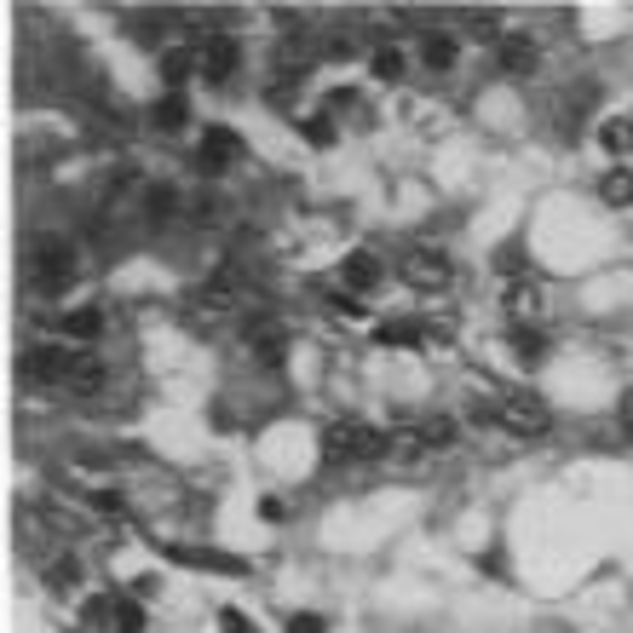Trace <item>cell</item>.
Wrapping results in <instances>:
<instances>
[{"mask_svg":"<svg viewBox=\"0 0 633 633\" xmlns=\"http://www.w3.org/2000/svg\"><path fill=\"white\" fill-rule=\"evenodd\" d=\"M507 305H513L518 317H541V305H547V288H541L536 277H518L513 288H507Z\"/></svg>","mask_w":633,"mask_h":633,"instance_id":"cell-18","label":"cell"},{"mask_svg":"<svg viewBox=\"0 0 633 633\" xmlns=\"http://www.w3.org/2000/svg\"><path fill=\"white\" fill-rule=\"evenodd\" d=\"M104 386H110V363L98 352H81L75 357V375H70V392L81 403H93V398H104Z\"/></svg>","mask_w":633,"mask_h":633,"instance_id":"cell-11","label":"cell"},{"mask_svg":"<svg viewBox=\"0 0 633 633\" xmlns=\"http://www.w3.org/2000/svg\"><path fill=\"white\" fill-rule=\"evenodd\" d=\"M93 501H98V507H104V513H116V507H127V501H121V495H116V490H98V495H93Z\"/></svg>","mask_w":633,"mask_h":633,"instance_id":"cell-36","label":"cell"},{"mask_svg":"<svg viewBox=\"0 0 633 633\" xmlns=\"http://www.w3.org/2000/svg\"><path fill=\"white\" fill-rule=\"evenodd\" d=\"M190 213H196V225H219L225 219V196H196Z\"/></svg>","mask_w":633,"mask_h":633,"instance_id":"cell-30","label":"cell"},{"mask_svg":"<svg viewBox=\"0 0 633 633\" xmlns=\"http://www.w3.org/2000/svg\"><path fill=\"white\" fill-rule=\"evenodd\" d=\"M116 633H144V610H139V599H121V593H116Z\"/></svg>","mask_w":633,"mask_h":633,"instance_id":"cell-29","label":"cell"},{"mask_svg":"<svg viewBox=\"0 0 633 633\" xmlns=\"http://www.w3.org/2000/svg\"><path fill=\"white\" fill-rule=\"evenodd\" d=\"M81 622H87V628L93 633H116V599H87V610H81Z\"/></svg>","mask_w":633,"mask_h":633,"instance_id":"cell-26","label":"cell"},{"mask_svg":"<svg viewBox=\"0 0 633 633\" xmlns=\"http://www.w3.org/2000/svg\"><path fill=\"white\" fill-rule=\"evenodd\" d=\"M421 444L432 449V455H444V449H455V438H461V426H455V415H421Z\"/></svg>","mask_w":633,"mask_h":633,"instance_id":"cell-14","label":"cell"},{"mask_svg":"<svg viewBox=\"0 0 633 633\" xmlns=\"http://www.w3.org/2000/svg\"><path fill=\"white\" fill-rule=\"evenodd\" d=\"M75 357H81V352H70V346H29L24 375L35 380V386H70Z\"/></svg>","mask_w":633,"mask_h":633,"instance_id":"cell-7","label":"cell"},{"mask_svg":"<svg viewBox=\"0 0 633 633\" xmlns=\"http://www.w3.org/2000/svg\"><path fill=\"white\" fill-rule=\"evenodd\" d=\"M495 64H501V75H536L541 70V47H536V35H524V29H507L501 35V47H495Z\"/></svg>","mask_w":633,"mask_h":633,"instance_id":"cell-9","label":"cell"},{"mask_svg":"<svg viewBox=\"0 0 633 633\" xmlns=\"http://www.w3.org/2000/svg\"><path fill=\"white\" fill-rule=\"evenodd\" d=\"M64 329H70V340H98V334H104V311H98V305H81V311L64 317Z\"/></svg>","mask_w":633,"mask_h":633,"instance_id":"cell-23","label":"cell"},{"mask_svg":"<svg viewBox=\"0 0 633 633\" xmlns=\"http://www.w3.org/2000/svg\"><path fill=\"white\" fill-rule=\"evenodd\" d=\"M398 277L415 288V294H444L449 282H455V259L444 248H432V242H415V248H403L398 254Z\"/></svg>","mask_w":633,"mask_h":633,"instance_id":"cell-3","label":"cell"},{"mask_svg":"<svg viewBox=\"0 0 633 633\" xmlns=\"http://www.w3.org/2000/svg\"><path fill=\"white\" fill-rule=\"evenodd\" d=\"M392 449V432H375L369 421H334L323 432V461L329 467H357V461H380Z\"/></svg>","mask_w":633,"mask_h":633,"instance_id":"cell-1","label":"cell"},{"mask_svg":"<svg viewBox=\"0 0 633 633\" xmlns=\"http://www.w3.org/2000/svg\"><path fill=\"white\" fill-rule=\"evenodd\" d=\"M190 75H202V47H190V41H173V47L162 52V81L179 93Z\"/></svg>","mask_w":633,"mask_h":633,"instance_id":"cell-12","label":"cell"},{"mask_svg":"<svg viewBox=\"0 0 633 633\" xmlns=\"http://www.w3.org/2000/svg\"><path fill=\"white\" fill-rule=\"evenodd\" d=\"M329 311H334V317H352V323H357V317H369V305H357V294H346V288L329 294Z\"/></svg>","mask_w":633,"mask_h":633,"instance_id":"cell-32","label":"cell"},{"mask_svg":"<svg viewBox=\"0 0 633 633\" xmlns=\"http://www.w3.org/2000/svg\"><path fill=\"white\" fill-rule=\"evenodd\" d=\"M185 121H190V104L179 93H167V98H156V104H150V127H156V133H179Z\"/></svg>","mask_w":633,"mask_h":633,"instance_id":"cell-16","label":"cell"},{"mask_svg":"<svg viewBox=\"0 0 633 633\" xmlns=\"http://www.w3.org/2000/svg\"><path fill=\"white\" fill-rule=\"evenodd\" d=\"M219 628H225V633H254V628H248V616H242L236 605H225V610H219Z\"/></svg>","mask_w":633,"mask_h":633,"instance_id":"cell-35","label":"cell"},{"mask_svg":"<svg viewBox=\"0 0 633 633\" xmlns=\"http://www.w3.org/2000/svg\"><path fill=\"white\" fill-rule=\"evenodd\" d=\"M300 133H305L311 144H317V150H329V144H334V127H329V116H311V121H300Z\"/></svg>","mask_w":633,"mask_h":633,"instance_id":"cell-31","label":"cell"},{"mask_svg":"<svg viewBox=\"0 0 633 633\" xmlns=\"http://www.w3.org/2000/svg\"><path fill=\"white\" fill-rule=\"evenodd\" d=\"M467 35H472V41H495V47H501V35H507V29H501L495 12H467Z\"/></svg>","mask_w":633,"mask_h":633,"instance_id":"cell-27","label":"cell"},{"mask_svg":"<svg viewBox=\"0 0 633 633\" xmlns=\"http://www.w3.org/2000/svg\"><path fill=\"white\" fill-rule=\"evenodd\" d=\"M242 300H248V282H242L236 265H219V271L190 294V305H196V311H213V317H219V311H236Z\"/></svg>","mask_w":633,"mask_h":633,"instance_id":"cell-6","label":"cell"},{"mask_svg":"<svg viewBox=\"0 0 633 633\" xmlns=\"http://www.w3.org/2000/svg\"><path fill=\"white\" fill-rule=\"evenodd\" d=\"M375 340L380 346H421V329H415V323H380Z\"/></svg>","mask_w":633,"mask_h":633,"instance_id":"cell-28","label":"cell"},{"mask_svg":"<svg viewBox=\"0 0 633 633\" xmlns=\"http://www.w3.org/2000/svg\"><path fill=\"white\" fill-rule=\"evenodd\" d=\"M288 633H329V622H323L317 610H294V616H288Z\"/></svg>","mask_w":633,"mask_h":633,"instance_id":"cell-33","label":"cell"},{"mask_svg":"<svg viewBox=\"0 0 633 633\" xmlns=\"http://www.w3.org/2000/svg\"><path fill=\"white\" fill-rule=\"evenodd\" d=\"M616 426H622V444H633V386L622 392V403H616Z\"/></svg>","mask_w":633,"mask_h":633,"instance_id":"cell-34","label":"cell"},{"mask_svg":"<svg viewBox=\"0 0 633 633\" xmlns=\"http://www.w3.org/2000/svg\"><path fill=\"white\" fill-rule=\"evenodd\" d=\"M369 70H375L380 81H403V70H409V58H403L398 47H375V58H369Z\"/></svg>","mask_w":633,"mask_h":633,"instance_id":"cell-24","label":"cell"},{"mask_svg":"<svg viewBox=\"0 0 633 633\" xmlns=\"http://www.w3.org/2000/svg\"><path fill=\"white\" fill-rule=\"evenodd\" d=\"M173 213H179V190L173 185H150L144 190V219H150V225H167Z\"/></svg>","mask_w":633,"mask_h":633,"instance_id":"cell-20","label":"cell"},{"mask_svg":"<svg viewBox=\"0 0 633 633\" xmlns=\"http://www.w3.org/2000/svg\"><path fill=\"white\" fill-rule=\"evenodd\" d=\"M421 58H426V70H455V58H461V47H455V35H426L421 41Z\"/></svg>","mask_w":633,"mask_h":633,"instance_id":"cell-19","label":"cell"},{"mask_svg":"<svg viewBox=\"0 0 633 633\" xmlns=\"http://www.w3.org/2000/svg\"><path fill=\"white\" fill-rule=\"evenodd\" d=\"M599 144L616 156V167H628V156H633V121L628 116H610L605 127H599Z\"/></svg>","mask_w":633,"mask_h":633,"instance_id":"cell-15","label":"cell"},{"mask_svg":"<svg viewBox=\"0 0 633 633\" xmlns=\"http://www.w3.org/2000/svg\"><path fill=\"white\" fill-rule=\"evenodd\" d=\"M75 282V242L70 236H35L29 242V288L35 294H64Z\"/></svg>","mask_w":633,"mask_h":633,"instance_id":"cell-2","label":"cell"},{"mask_svg":"<svg viewBox=\"0 0 633 633\" xmlns=\"http://www.w3.org/2000/svg\"><path fill=\"white\" fill-rule=\"evenodd\" d=\"M340 282H346V294H375L380 282H386V265H380V254H369V248H357L346 265H340Z\"/></svg>","mask_w":633,"mask_h":633,"instance_id":"cell-10","label":"cell"},{"mask_svg":"<svg viewBox=\"0 0 633 633\" xmlns=\"http://www.w3.org/2000/svg\"><path fill=\"white\" fill-rule=\"evenodd\" d=\"M167 559L196 564V570H242V559H225V553H202V547H167Z\"/></svg>","mask_w":633,"mask_h":633,"instance_id":"cell-21","label":"cell"},{"mask_svg":"<svg viewBox=\"0 0 633 633\" xmlns=\"http://www.w3.org/2000/svg\"><path fill=\"white\" fill-rule=\"evenodd\" d=\"M501 426L513 438H547L553 432V409H547V398L518 386V392H501Z\"/></svg>","mask_w":633,"mask_h":633,"instance_id":"cell-4","label":"cell"},{"mask_svg":"<svg viewBox=\"0 0 633 633\" xmlns=\"http://www.w3.org/2000/svg\"><path fill=\"white\" fill-rule=\"evenodd\" d=\"M47 587H52V593H75V587H81V559H75V553L52 559L47 564Z\"/></svg>","mask_w":633,"mask_h":633,"instance_id":"cell-22","label":"cell"},{"mask_svg":"<svg viewBox=\"0 0 633 633\" xmlns=\"http://www.w3.org/2000/svg\"><path fill=\"white\" fill-rule=\"evenodd\" d=\"M599 202L605 208H633V167H610L599 179Z\"/></svg>","mask_w":633,"mask_h":633,"instance_id":"cell-17","label":"cell"},{"mask_svg":"<svg viewBox=\"0 0 633 633\" xmlns=\"http://www.w3.org/2000/svg\"><path fill=\"white\" fill-rule=\"evenodd\" d=\"M236 70H242V41L236 35H208L202 41V81H213V87H225V81H236Z\"/></svg>","mask_w":633,"mask_h":633,"instance_id":"cell-8","label":"cell"},{"mask_svg":"<svg viewBox=\"0 0 633 633\" xmlns=\"http://www.w3.org/2000/svg\"><path fill=\"white\" fill-rule=\"evenodd\" d=\"M242 156H248L242 133H231V127H208L202 144H196V173H202V179H225L231 167H242Z\"/></svg>","mask_w":633,"mask_h":633,"instance_id":"cell-5","label":"cell"},{"mask_svg":"<svg viewBox=\"0 0 633 633\" xmlns=\"http://www.w3.org/2000/svg\"><path fill=\"white\" fill-rule=\"evenodd\" d=\"M513 346H518V363H541V357H547V334L541 329H513Z\"/></svg>","mask_w":633,"mask_h":633,"instance_id":"cell-25","label":"cell"},{"mask_svg":"<svg viewBox=\"0 0 633 633\" xmlns=\"http://www.w3.org/2000/svg\"><path fill=\"white\" fill-rule=\"evenodd\" d=\"M242 340H248L254 352H265V363H277V357H282V346H288V334H282V323H277V317H254Z\"/></svg>","mask_w":633,"mask_h":633,"instance_id":"cell-13","label":"cell"}]
</instances>
